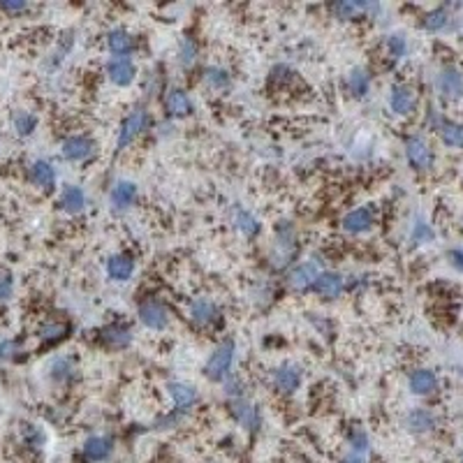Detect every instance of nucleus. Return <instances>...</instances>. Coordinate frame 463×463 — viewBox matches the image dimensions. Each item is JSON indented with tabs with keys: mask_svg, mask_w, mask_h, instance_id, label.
Wrapping results in <instances>:
<instances>
[{
	"mask_svg": "<svg viewBox=\"0 0 463 463\" xmlns=\"http://www.w3.org/2000/svg\"><path fill=\"white\" fill-rule=\"evenodd\" d=\"M433 128L440 134V139L452 148H463V123L445 121L440 116H433Z\"/></svg>",
	"mask_w": 463,
	"mask_h": 463,
	"instance_id": "nucleus-16",
	"label": "nucleus"
},
{
	"mask_svg": "<svg viewBox=\"0 0 463 463\" xmlns=\"http://www.w3.org/2000/svg\"><path fill=\"white\" fill-rule=\"evenodd\" d=\"M341 463H366V454H357V452H348L343 457V461Z\"/></svg>",
	"mask_w": 463,
	"mask_h": 463,
	"instance_id": "nucleus-44",
	"label": "nucleus"
},
{
	"mask_svg": "<svg viewBox=\"0 0 463 463\" xmlns=\"http://www.w3.org/2000/svg\"><path fill=\"white\" fill-rule=\"evenodd\" d=\"M433 239V230L428 227L424 221H417L415 227H412V241L415 243H426Z\"/></svg>",
	"mask_w": 463,
	"mask_h": 463,
	"instance_id": "nucleus-39",
	"label": "nucleus"
},
{
	"mask_svg": "<svg viewBox=\"0 0 463 463\" xmlns=\"http://www.w3.org/2000/svg\"><path fill=\"white\" fill-rule=\"evenodd\" d=\"M377 10V5H368V3H357V0H341L332 7V12L339 16L343 21H350V19H357V16L366 14V12H373Z\"/></svg>",
	"mask_w": 463,
	"mask_h": 463,
	"instance_id": "nucleus-25",
	"label": "nucleus"
},
{
	"mask_svg": "<svg viewBox=\"0 0 463 463\" xmlns=\"http://www.w3.org/2000/svg\"><path fill=\"white\" fill-rule=\"evenodd\" d=\"M165 109L170 116H176V119H183L192 112V100L183 88H170L165 95Z\"/></svg>",
	"mask_w": 463,
	"mask_h": 463,
	"instance_id": "nucleus-14",
	"label": "nucleus"
},
{
	"mask_svg": "<svg viewBox=\"0 0 463 463\" xmlns=\"http://www.w3.org/2000/svg\"><path fill=\"white\" fill-rule=\"evenodd\" d=\"M230 412H232V417L237 419V422H239L243 428H248V431H255V428L259 426V412H257V408L252 406L250 401H246V399H234V401H230Z\"/></svg>",
	"mask_w": 463,
	"mask_h": 463,
	"instance_id": "nucleus-11",
	"label": "nucleus"
},
{
	"mask_svg": "<svg viewBox=\"0 0 463 463\" xmlns=\"http://www.w3.org/2000/svg\"><path fill=\"white\" fill-rule=\"evenodd\" d=\"M350 450L357 454H366L368 452V435L364 428H352L350 431Z\"/></svg>",
	"mask_w": 463,
	"mask_h": 463,
	"instance_id": "nucleus-38",
	"label": "nucleus"
},
{
	"mask_svg": "<svg viewBox=\"0 0 463 463\" xmlns=\"http://www.w3.org/2000/svg\"><path fill=\"white\" fill-rule=\"evenodd\" d=\"M72 375H74V364L70 359H56L54 364H52V377L58 382H67V380H72Z\"/></svg>",
	"mask_w": 463,
	"mask_h": 463,
	"instance_id": "nucleus-34",
	"label": "nucleus"
},
{
	"mask_svg": "<svg viewBox=\"0 0 463 463\" xmlns=\"http://www.w3.org/2000/svg\"><path fill=\"white\" fill-rule=\"evenodd\" d=\"M317 278V266L313 262H304V264H297L288 274V285L292 290H308L313 288Z\"/></svg>",
	"mask_w": 463,
	"mask_h": 463,
	"instance_id": "nucleus-19",
	"label": "nucleus"
},
{
	"mask_svg": "<svg viewBox=\"0 0 463 463\" xmlns=\"http://www.w3.org/2000/svg\"><path fill=\"white\" fill-rule=\"evenodd\" d=\"M146 128H148V112H146L144 107L132 109V112L125 116L123 123H121L119 139H116V148H119V151L128 148Z\"/></svg>",
	"mask_w": 463,
	"mask_h": 463,
	"instance_id": "nucleus-2",
	"label": "nucleus"
},
{
	"mask_svg": "<svg viewBox=\"0 0 463 463\" xmlns=\"http://www.w3.org/2000/svg\"><path fill=\"white\" fill-rule=\"evenodd\" d=\"M107 274L116 283L130 281L132 274H134V259L130 255H125V252L112 255V257H109V262H107Z\"/></svg>",
	"mask_w": 463,
	"mask_h": 463,
	"instance_id": "nucleus-17",
	"label": "nucleus"
},
{
	"mask_svg": "<svg viewBox=\"0 0 463 463\" xmlns=\"http://www.w3.org/2000/svg\"><path fill=\"white\" fill-rule=\"evenodd\" d=\"M14 292V278L10 271H0V301H7Z\"/></svg>",
	"mask_w": 463,
	"mask_h": 463,
	"instance_id": "nucleus-40",
	"label": "nucleus"
},
{
	"mask_svg": "<svg viewBox=\"0 0 463 463\" xmlns=\"http://www.w3.org/2000/svg\"><path fill=\"white\" fill-rule=\"evenodd\" d=\"M294 248H297V241H294V230L288 221H281V225L276 227V243H274V252L271 259L276 266H285L290 262V257L294 255Z\"/></svg>",
	"mask_w": 463,
	"mask_h": 463,
	"instance_id": "nucleus-3",
	"label": "nucleus"
},
{
	"mask_svg": "<svg viewBox=\"0 0 463 463\" xmlns=\"http://www.w3.org/2000/svg\"><path fill=\"white\" fill-rule=\"evenodd\" d=\"M387 52H389V56L392 58H403L406 56V52H408V42H406V37L403 35H399V33H394V35H389L387 37Z\"/></svg>",
	"mask_w": 463,
	"mask_h": 463,
	"instance_id": "nucleus-37",
	"label": "nucleus"
},
{
	"mask_svg": "<svg viewBox=\"0 0 463 463\" xmlns=\"http://www.w3.org/2000/svg\"><path fill=\"white\" fill-rule=\"evenodd\" d=\"M406 158L415 170H428L433 165L431 146H428V141L424 137H417V134L406 139Z\"/></svg>",
	"mask_w": 463,
	"mask_h": 463,
	"instance_id": "nucleus-6",
	"label": "nucleus"
},
{
	"mask_svg": "<svg viewBox=\"0 0 463 463\" xmlns=\"http://www.w3.org/2000/svg\"><path fill=\"white\" fill-rule=\"evenodd\" d=\"M28 176L37 188L52 190L56 185V167L49 163V160H35V163L30 165Z\"/></svg>",
	"mask_w": 463,
	"mask_h": 463,
	"instance_id": "nucleus-18",
	"label": "nucleus"
},
{
	"mask_svg": "<svg viewBox=\"0 0 463 463\" xmlns=\"http://www.w3.org/2000/svg\"><path fill=\"white\" fill-rule=\"evenodd\" d=\"M204 81H206V86L209 88H213V90H223L230 86V72L223 70V67H209V70L204 72Z\"/></svg>",
	"mask_w": 463,
	"mask_h": 463,
	"instance_id": "nucleus-33",
	"label": "nucleus"
},
{
	"mask_svg": "<svg viewBox=\"0 0 463 463\" xmlns=\"http://www.w3.org/2000/svg\"><path fill=\"white\" fill-rule=\"evenodd\" d=\"M107 47H109V52H112L114 56H128L130 58V52H132V37H130V33L128 30H123V28H116L109 33V37H107Z\"/></svg>",
	"mask_w": 463,
	"mask_h": 463,
	"instance_id": "nucleus-27",
	"label": "nucleus"
},
{
	"mask_svg": "<svg viewBox=\"0 0 463 463\" xmlns=\"http://www.w3.org/2000/svg\"><path fill=\"white\" fill-rule=\"evenodd\" d=\"M167 392H170V397H172V401H174V406H176V410H181V412H185V410H190L192 406L197 403V392L192 389L190 385H185V382H170L167 385Z\"/></svg>",
	"mask_w": 463,
	"mask_h": 463,
	"instance_id": "nucleus-21",
	"label": "nucleus"
},
{
	"mask_svg": "<svg viewBox=\"0 0 463 463\" xmlns=\"http://www.w3.org/2000/svg\"><path fill=\"white\" fill-rule=\"evenodd\" d=\"M447 23H450V14H447V10H445V7H438V10L426 12L424 19H422V26H424L426 30H431V33L445 30V28H447Z\"/></svg>",
	"mask_w": 463,
	"mask_h": 463,
	"instance_id": "nucleus-32",
	"label": "nucleus"
},
{
	"mask_svg": "<svg viewBox=\"0 0 463 463\" xmlns=\"http://www.w3.org/2000/svg\"><path fill=\"white\" fill-rule=\"evenodd\" d=\"M410 389L417 397H428L438 389V377L433 370L428 368H417L415 373L410 375Z\"/></svg>",
	"mask_w": 463,
	"mask_h": 463,
	"instance_id": "nucleus-23",
	"label": "nucleus"
},
{
	"mask_svg": "<svg viewBox=\"0 0 463 463\" xmlns=\"http://www.w3.org/2000/svg\"><path fill=\"white\" fill-rule=\"evenodd\" d=\"M406 426H408V431H412V433H428V431H433V426H435V417H433V412H431V410H426V408H417V410L408 412V417H406Z\"/></svg>",
	"mask_w": 463,
	"mask_h": 463,
	"instance_id": "nucleus-24",
	"label": "nucleus"
},
{
	"mask_svg": "<svg viewBox=\"0 0 463 463\" xmlns=\"http://www.w3.org/2000/svg\"><path fill=\"white\" fill-rule=\"evenodd\" d=\"M313 290L324 299H336V297H341V294H343L345 281H343V276L336 274V271H322V274H317L315 283H313Z\"/></svg>",
	"mask_w": 463,
	"mask_h": 463,
	"instance_id": "nucleus-10",
	"label": "nucleus"
},
{
	"mask_svg": "<svg viewBox=\"0 0 463 463\" xmlns=\"http://www.w3.org/2000/svg\"><path fill=\"white\" fill-rule=\"evenodd\" d=\"M435 88L443 98H447V100L463 98V72L459 70V67H452V65L443 67L435 77Z\"/></svg>",
	"mask_w": 463,
	"mask_h": 463,
	"instance_id": "nucleus-5",
	"label": "nucleus"
},
{
	"mask_svg": "<svg viewBox=\"0 0 463 463\" xmlns=\"http://www.w3.org/2000/svg\"><path fill=\"white\" fill-rule=\"evenodd\" d=\"M450 262L459 269V271L463 274V250L457 248V250H450Z\"/></svg>",
	"mask_w": 463,
	"mask_h": 463,
	"instance_id": "nucleus-43",
	"label": "nucleus"
},
{
	"mask_svg": "<svg viewBox=\"0 0 463 463\" xmlns=\"http://www.w3.org/2000/svg\"><path fill=\"white\" fill-rule=\"evenodd\" d=\"M63 156L65 160H72V163H81V160H88L95 153V141L90 137H83V134H74V137H67L63 141Z\"/></svg>",
	"mask_w": 463,
	"mask_h": 463,
	"instance_id": "nucleus-8",
	"label": "nucleus"
},
{
	"mask_svg": "<svg viewBox=\"0 0 463 463\" xmlns=\"http://www.w3.org/2000/svg\"><path fill=\"white\" fill-rule=\"evenodd\" d=\"M225 394H227V397H230V401H234V399H243V385H241L239 377H230V380H227V385H225Z\"/></svg>",
	"mask_w": 463,
	"mask_h": 463,
	"instance_id": "nucleus-41",
	"label": "nucleus"
},
{
	"mask_svg": "<svg viewBox=\"0 0 463 463\" xmlns=\"http://www.w3.org/2000/svg\"><path fill=\"white\" fill-rule=\"evenodd\" d=\"M234 352H237L234 341H223L211 355H209L206 364H204V375L209 377V380L221 382L230 375L232 364H234Z\"/></svg>",
	"mask_w": 463,
	"mask_h": 463,
	"instance_id": "nucleus-1",
	"label": "nucleus"
},
{
	"mask_svg": "<svg viewBox=\"0 0 463 463\" xmlns=\"http://www.w3.org/2000/svg\"><path fill=\"white\" fill-rule=\"evenodd\" d=\"M12 123H14V130L16 134H21V137H28V134L35 132L37 128V116L35 114H30V112H14L12 116Z\"/></svg>",
	"mask_w": 463,
	"mask_h": 463,
	"instance_id": "nucleus-31",
	"label": "nucleus"
},
{
	"mask_svg": "<svg viewBox=\"0 0 463 463\" xmlns=\"http://www.w3.org/2000/svg\"><path fill=\"white\" fill-rule=\"evenodd\" d=\"M107 77L112 83H116V86H128V83L134 81V77H137V67H134L132 63V58L128 56H114V58H109V63H107Z\"/></svg>",
	"mask_w": 463,
	"mask_h": 463,
	"instance_id": "nucleus-7",
	"label": "nucleus"
},
{
	"mask_svg": "<svg viewBox=\"0 0 463 463\" xmlns=\"http://www.w3.org/2000/svg\"><path fill=\"white\" fill-rule=\"evenodd\" d=\"M389 107H392V112L399 114V116L412 114V112H415V107H417L415 90H412L410 86H406V83H397V86H394L392 93H389Z\"/></svg>",
	"mask_w": 463,
	"mask_h": 463,
	"instance_id": "nucleus-9",
	"label": "nucleus"
},
{
	"mask_svg": "<svg viewBox=\"0 0 463 463\" xmlns=\"http://www.w3.org/2000/svg\"><path fill=\"white\" fill-rule=\"evenodd\" d=\"M221 317V308H218L211 299H197L192 301L190 306V320L199 327H209L213 324L216 320Z\"/></svg>",
	"mask_w": 463,
	"mask_h": 463,
	"instance_id": "nucleus-15",
	"label": "nucleus"
},
{
	"mask_svg": "<svg viewBox=\"0 0 463 463\" xmlns=\"http://www.w3.org/2000/svg\"><path fill=\"white\" fill-rule=\"evenodd\" d=\"M137 315L141 320V324L148 327V329H165L167 324H170V310L163 304V301L158 299H146L141 301L139 308H137Z\"/></svg>",
	"mask_w": 463,
	"mask_h": 463,
	"instance_id": "nucleus-4",
	"label": "nucleus"
},
{
	"mask_svg": "<svg viewBox=\"0 0 463 463\" xmlns=\"http://www.w3.org/2000/svg\"><path fill=\"white\" fill-rule=\"evenodd\" d=\"M274 385H276V389L278 392H283V394H292V392H297L299 389V385H301V373L294 366L290 364H285V366H278L274 370Z\"/></svg>",
	"mask_w": 463,
	"mask_h": 463,
	"instance_id": "nucleus-22",
	"label": "nucleus"
},
{
	"mask_svg": "<svg viewBox=\"0 0 463 463\" xmlns=\"http://www.w3.org/2000/svg\"><path fill=\"white\" fill-rule=\"evenodd\" d=\"M14 350H16L14 343H3V345H0V357H10Z\"/></svg>",
	"mask_w": 463,
	"mask_h": 463,
	"instance_id": "nucleus-45",
	"label": "nucleus"
},
{
	"mask_svg": "<svg viewBox=\"0 0 463 463\" xmlns=\"http://www.w3.org/2000/svg\"><path fill=\"white\" fill-rule=\"evenodd\" d=\"M195 61H197V45L190 37H183L179 42V63L183 67H190Z\"/></svg>",
	"mask_w": 463,
	"mask_h": 463,
	"instance_id": "nucleus-35",
	"label": "nucleus"
},
{
	"mask_svg": "<svg viewBox=\"0 0 463 463\" xmlns=\"http://www.w3.org/2000/svg\"><path fill=\"white\" fill-rule=\"evenodd\" d=\"M234 225H237L246 237H255V234H259V227H262L257 221V216L252 211H246V209H239L237 211V216H234Z\"/></svg>",
	"mask_w": 463,
	"mask_h": 463,
	"instance_id": "nucleus-30",
	"label": "nucleus"
},
{
	"mask_svg": "<svg viewBox=\"0 0 463 463\" xmlns=\"http://www.w3.org/2000/svg\"><path fill=\"white\" fill-rule=\"evenodd\" d=\"M368 88H370V74L364 67H355V70L348 74V90L355 98H364Z\"/></svg>",
	"mask_w": 463,
	"mask_h": 463,
	"instance_id": "nucleus-29",
	"label": "nucleus"
},
{
	"mask_svg": "<svg viewBox=\"0 0 463 463\" xmlns=\"http://www.w3.org/2000/svg\"><path fill=\"white\" fill-rule=\"evenodd\" d=\"M114 211H128V209L137 201V185L132 181H119L112 188V195H109Z\"/></svg>",
	"mask_w": 463,
	"mask_h": 463,
	"instance_id": "nucleus-13",
	"label": "nucleus"
},
{
	"mask_svg": "<svg viewBox=\"0 0 463 463\" xmlns=\"http://www.w3.org/2000/svg\"><path fill=\"white\" fill-rule=\"evenodd\" d=\"M373 227V211L368 206H361L350 211L348 216L343 218V230L350 232V234H361V232H368Z\"/></svg>",
	"mask_w": 463,
	"mask_h": 463,
	"instance_id": "nucleus-20",
	"label": "nucleus"
},
{
	"mask_svg": "<svg viewBox=\"0 0 463 463\" xmlns=\"http://www.w3.org/2000/svg\"><path fill=\"white\" fill-rule=\"evenodd\" d=\"M102 343L109 345V348H114V350L128 348V345L132 343V332L123 324L105 327V329H102Z\"/></svg>",
	"mask_w": 463,
	"mask_h": 463,
	"instance_id": "nucleus-26",
	"label": "nucleus"
},
{
	"mask_svg": "<svg viewBox=\"0 0 463 463\" xmlns=\"http://www.w3.org/2000/svg\"><path fill=\"white\" fill-rule=\"evenodd\" d=\"M61 206L67 213H79L86 206V195H83L79 185H65L61 192Z\"/></svg>",
	"mask_w": 463,
	"mask_h": 463,
	"instance_id": "nucleus-28",
	"label": "nucleus"
},
{
	"mask_svg": "<svg viewBox=\"0 0 463 463\" xmlns=\"http://www.w3.org/2000/svg\"><path fill=\"white\" fill-rule=\"evenodd\" d=\"M114 452V440L109 435H90L86 443H83V457L93 463L107 461Z\"/></svg>",
	"mask_w": 463,
	"mask_h": 463,
	"instance_id": "nucleus-12",
	"label": "nucleus"
},
{
	"mask_svg": "<svg viewBox=\"0 0 463 463\" xmlns=\"http://www.w3.org/2000/svg\"><path fill=\"white\" fill-rule=\"evenodd\" d=\"M65 334H67V324H63V322H49V324H45L40 329V339L45 341V343H56V341L65 339Z\"/></svg>",
	"mask_w": 463,
	"mask_h": 463,
	"instance_id": "nucleus-36",
	"label": "nucleus"
},
{
	"mask_svg": "<svg viewBox=\"0 0 463 463\" xmlns=\"http://www.w3.org/2000/svg\"><path fill=\"white\" fill-rule=\"evenodd\" d=\"M0 10H5V12H26L28 10V3H23V0H5V3H0Z\"/></svg>",
	"mask_w": 463,
	"mask_h": 463,
	"instance_id": "nucleus-42",
	"label": "nucleus"
}]
</instances>
